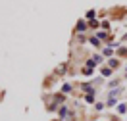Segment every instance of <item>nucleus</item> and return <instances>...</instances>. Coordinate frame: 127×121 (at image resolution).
<instances>
[{"instance_id":"nucleus-1","label":"nucleus","mask_w":127,"mask_h":121,"mask_svg":"<svg viewBox=\"0 0 127 121\" xmlns=\"http://www.w3.org/2000/svg\"><path fill=\"white\" fill-rule=\"evenodd\" d=\"M65 69H67V65H65V64H62V65H58V67H56V73H58V75H62V73L65 71Z\"/></svg>"},{"instance_id":"nucleus-2","label":"nucleus","mask_w":127,"mask_h":121,"mask_svg":"<svg viewBox=\"0 0 127 121\" xmlns=\"http://www.w3.org/2000/svg\"><path fill=\"white\" fill-rule=\"evenodd\" d=\"M98 62H100V58H95V60H89V62H87V67H93V65H96Z\"/></svg>"},{"instance_id":"nucleus-3","label":"nucleus","mask_w":127,"mask_h":121,"mask_svg":"<svg viewBox=\"0 0 127 121\" xmlns=\"http://www.w3.org/2000/svg\"><path fill=\"white\" fill-rule=\"evenodd\" d=\"M85 29H87V23H85V21H79V23H77V31H85Z\"/></svg>"},{"instance_id":"nucleus-4","label":"nucleus","mask_w":127,"mask_h":121,"mask_svg":"<svg viewBox=\"0 0 127 121\" xmlns=\"http://www.w3.org/2000/svg\"><path fill=\"white\" fill-rule=\"evenodd\" d=\"M60 115H62V117H65V115H67V110H65V108H62V110H60Z\"/></svg>"}]
</instances>
